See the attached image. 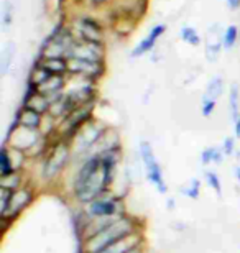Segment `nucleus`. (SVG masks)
I'll return each instance as SVG.
<instances>
[{"label":"nucleus","instance_id":"f257e3e1","mask_svg":"<svg viewBox=\"0 0 240 253\" xmlns=\"http://www.w3.org/2000/svg\"><path fill=\"white\" fill-rule=\"evenodd\" d=\"M132 234H135L134 222L127 219V217H119L114 222H110L109 225H105L104 229L88 237V240H86V253H99L112 244H115V242L125 239V237Z\"/></svg>","mask_w":240,"mask_h":253},{"label":"nucleus","instance_id":"f03ea898","mask_svg":"<svg viewBox=\"0 0 240 253\" xmlns=\"http://www.w3.org/2000/svg\"><path fill=\"white\" fill-rule=\"evenodd\" d=\"M76 43L73 30L68 25H58L40 48L38 58H68V54Z\"/></svg>","mask_w":240,"mask_h":253},{"label":"nucleus","instance_id":"7ed1b4c3","mask_svg":"<svg viewBox=\"0 0 240 253\" xmlns=\"http://www.w3.org/2000/svg\"><path fill=\"white\" fill-rule=\"evenodd\" d=\"M73 30L76 40L83 42H96L105 43V28L99 20L91 17V15H83V17L74 18V22L69 25Z\"/></svg>","mask_w":240,"mask_h":253},{"label":"nucleus","instance_id":"20e7f679","mask_svg":"<svg viewBox=\"0 0 240 253\" xmlns=\"http://www.w3.org/2000/svg\"><path fill=\"white\" fill-rule=\"evenodd\" d=\"M139 150H140L142 163H144V166H145L148 181H150V183L155 186V188L160 191L161 194H165L168 188H166L165 179H163L161 166H160V163H158L151 143H150V141H146V140H142L140 145H139Z\"/></svg>","mask_w":240,"mask_h":253},{"label":"nucleus","instance_id":"39448f33","mask_svg":"<svg viewBox=\"0 0 240 253\" xmlns=\"http://www.w3.org/2000/svg\"><path fill=\"white\" fill-rule=\"evenodd\" d=\"M105 43H96V42H83V40H76L71 51L68 54L69 58L74 59H86V61H100L105 63Z\"/></svg>","mask_w":240,"mask_h":253},{"label":"nucleus","instance_id":"423d86ee","mask_svg":"<svg viewBox=\"0 0 240 253\" xmlns=\"http://www.w3.org/2000/svg\"><path fill=\"white\" fill-rule=\"evenodd\" d=\"M69 74L71 78H84L89 81L100 79L105 73V63L100 61H86V59L69 58Z\"/></svg>","mask_w":240,"mask_h":253},{"label":"nucleus","instance_id":"0eeeda50","mask_svg":"<svg viewBox=\"0 0 240 253\" xmlns=\"http://www.w3.org/2000/svg\"><path fill=\"white\" fill-rule=\"evenodd\" d=\"M88 212L94 219H109V217H119L122 214V202L112 197H97L91 201Z\"/></svg>","mask_w":240,"mask_h":253},{"label":"nucleus","instance_id":"6e6552de","mask_svg":"<svg viewBox=\"0 0 240 253\" xmlns=\"http://www.w3.org/2000/svg\"><path fill=\"white\" fill-rule=\"evenodd\" d=\"M68 160H69V146L68 143H64V141H59V143L51 150L47 163H45V169H43L45 178L47 179L54 178V176L66 166Z\"/></svg>","mask_w":240,"mask_h":253},{"label":"nucleus","instance_id":"1a4fd4ad","mask_svg":"<svg viewBox=\"0 0 240 253\" xmlns=\"http://www.w3.org/2000/svg\"><path fill=\"white\" fill-rule=\"evenodd\" d=\"M104 133H105V128L97 125L96 122L84 124L83 128L79 130V133L76 135V148H78V151H81V153L89 151L97 141L102 138Z\"/></svg>","mask_w":240,"mask_h":253},{"label":"nucleus","instance_id":"9d476101","mask_svg":"<svg viewBox=\"0 0 240 253\" xmlns=\"http://www.w3.org/2000/svg\"><path fill=\"white\" fill-rule=\"evenodd\" d=\"M165 32H166V25L165 23L155 25V27H153L150 32H148L146 37L144 40H140V42L137 43L134 48H132L130 58L137 59V58L145 56V54H148V53H151L153 49H155V46H156L158 40H160L163 35H165Z\"/></svg>","mask_w":240,"mask_h":253},{"label":"nucleus","instance_id":"9b49d317","mask_svg":"<svg viewBox=\"0 0 240 253\" xmlns=\"http://www.w3.org/2000/svg\"><path fill=\"white\" fill-rule=\"evenodd\" d=\"M222 49H224L222 32L219 33V25H214V27L209 30L207 40H206V49H204L206 59H207L209 63H214L219 58V54H221Z\"/></svg>","mask_w":240,"mask_h":253},{"label":"nucleus","instance_id":"f8f14e48","mask_svg":"<svg viewBox=\"0 0 240 253\" xmlns=\"http://www.w3.org/2000/svg\"><path fill=\"white\" fill-rule=\"evenodd\" d=\"M15 120H17L20 126L32 128V130H38L40 126H42V122H43V114H40V112H37V110H33V109L27 107V105H23V107L18 110Z\"/></svg>","mask_w":240,"mask_h":253},{"label":"nucleus","instance_id":"ddd939ff","mask_svg":"<svg viewBox=\"0 0 240 253\" xmlns=\"http://www.w3.org/2000/svg\"><path fill=\"white\" fill-rule=\"evenodd\" d=\"M37 64L42 66L53 76H68L69 74V61L68 58H38Z\"/></svg>","mask_w":240,"mask_h":253},{"label":"nucleus","instance_id":"4468645a","mask_svg":"<svg viewBox=\"0 0 240 253\" xmlns=\"http://www.w3.org/2000/svg\"><path fill=\"white\" fill-rule=\"evenodd\" d=\"M30 202H32V192L30 191H13L8 211H7V214L3 215V219L10 215H17L23 207H27L30 204Z\"/></svg>","mask_w":240,"mask_h":253},{"label":"nucleus","instance_id":"2eb2a0df","mask_svg":"<svg viewBox=\"0 0 240 253\" xmlns=\"http://www.w3.org/2000/svg\"><path fill=\"white\" fill-rule=\"evenodd\" d=\"M139 244H140V237L137 234H132L129 237H125V239L112 244L110 247H107V249H104L99 253H129L132 250H135Z\"/></svg>","mask_w":240,"mask_h":253},{"label":"nucleus","instance_id":"dca6fc26","mask_svg":"<svg viewBox=\"0 0 240 253\" xmlns=\"http://www.w3.org/2000/svg\"><path fill=\"white\" fill-rule=\"evenodd\" d=\"M13 59H15V43L7 42L3 44L2 53H0V73L3 76L8 73L10 68H12Z\"/></svg>","mask_w":240,"mask_h":253},{"label":"nucleus","instance_id":"f3484780","mask_svg":"<svg viewBox=\"0 0 240 253\" xmlns=\"http://www.w3.org/2000/svg\"><path fill=\"white\" fill-rule=\"evenodd\" d=\"M222 92H224V79L221 76H216V78H212L209 81L202 99L204 100H217L222 95Z\"/></svg>","mask_w":240,"mask_h":253},{"label":"nucleus","instance_id":"a211bd4d","mask_svg":"<svg viewBox=\"0 0 240 253\" xmlns=\"http://www.w3.org/2000/svg\"><path fill=\"white\" fill-rule=\"evenodd\" d=\"M239 38H240V28L237 25H229V27L222 32L224 49H226V51H231V49L237 44Z\"/></svg>","mask_w":240,"mask_h":253},{"label":"nucleus","instance_id":"6ab92c4d","mask_svg":"<svg viewBox=\"0 0 240 253\" xmlns=\"http://www.w3.org/2000/svg\"><path fill=\"white\" fill-rule=\"evenodd\" d=\"M13 18H15V3H13V0H3L0 20H2V28L5 30V32H7V30L13 25Z\"/></svg>","mask_w":240,"mask_h":253},{"label":"nucleus","instance_id":"aec40b11","mask_svg":"<svg viewBox=\"0 0 240 253\" xmlns=\"http://www.w3.org/2000/svg\"><path fill=\"white\" fill-rule=\"evenodd\" d=\"M229 109H231V119L234 122L240 115V90L237 84H232L229 90Z\"/></svg>","mask_w":240,"mask_h":253},{"label":"nucleus","instance_id":"412c9836","mask_svg":"<svg viewBox=\"0 0 240 253\" xmlns=\"http://www.w3.org/2000/svg\"><path fill=\"white\" fill-rule=\"evenodd\" d=\"M180 38H181V42H185L186 44H190V46H199L202 42L197 33V30L194 27H190V25H185V27L181 28Z\"/></svg>","mask_w":240,"mask_h":253},{"label":"nucleus","instance_id":"4be33fe9","mask_svg":"<svg viewBox=\"0 0 240 253\" xmlns=\"http://www.w3.org/2000/svg\"><path fill=\"white\" fill-rule=\"evenodd\" d=\"M12 173H15V165H13V160L10 158L7 146L3 145L2 150H0V174L7 176Z\"/></svg>","mask_w":240,"mask_h":253},{"label":"nucleus","instance_id":"5701e85b","mask_svg":"<svg viewBox=\"0 0 240 253\" xmlns=\"http://www.w3.org/2000/svg\"><path fill=\"white\" fill-rule=\"evenodd\" d=\"M224 156V151L217 146H211V148H204L201 153V161L202 165H209V163H221Z\"/></svg>","mask_w":240,"mask_h":253},{"label":"nucleus","instance_id":"b1692460","mask_svg":"<svg viewBox=\"0 0 240 253\" xmlns=\"http://www.w3.org/2000/svg\"><path fill=\"white\" fill-rule=\"evenodd\" d=\"M12 194H13V191L0 188V214H2V217L7 214L10 201H12Z\"/></svg>","mask_w":240,"mask_h":253},{"label":"nucleus","instance_id":"393cba45","mask_svg":"<svg viewBox=\"0 0 240 253\" xmlns=\"http://www.w3.org/2000/svg\"><path fill=\"white\" fill-rule=\"evenodd\" d=\"M206 179H207V184L211 186V188L216 191L219 196H221L222 186H221V179H219V176L214 173V171H207V173H206Z\"/></svg>","mask_w":240,"mask_h":253},{"label":"nucleus","instance_id":"a878e982","mask_svg":"<svg viewBox=\"0 0 240 253\" xmlns=\"http://www.w3.org/2000/svg\"><path fill=\"white\" fill-rule=\"evenodd\" d=\"M183 194L188 196V197H191V199H197V196H199V181L192 179L190 186L183 188Z\"/></svg>","mask_w":240,"mask_h":253},{"label":"nucleus","instance_id":"bb28decb","mask_svg":"<svg viewBox=\"0 0 240 253\" xmlns=\"http://www.w3.org/2000/svg\"><path fill=\"white\" fill-rule=\"evenodd\" d=\"M217 105V100H201V112L204 117H211V114L214 112V109H216Z\"/></svg>","mask_w":240,"mask_h":253},{"label":"nucleus","instance_id":"cd10ccee","mask_svg":"<svg viewBox=\"0 0 240 253\" xmlns=\"http://www.w3.org/2000/svg\"><path fill=\"white\" fill-rule=\"evenodd\" d=\"M234 150H236V140L229 136V138L224 140L222 151H224V155H226V156H231V155H234Z\"/></svg>","mask_w":240,"mask_h":253},{"label":"nucleus","instance_id":"c85d7f7f","mask_svg":"<svg viewBox=\"0 0 240 253\" xmlns=\"http://www.w3.org/2000/svg\"><path fill=\"white\" fill-rule=\"evenodd\" d=\"M226 3L232 12H236V10L240 8V0H226Z\"/></svg>","mask_w":240,"mask_h":253},{"label":"nucleus","instance_id":"c756f323","mask_svg":"<svg viewBox=\"0 0 240 253\" xmlns=\"http://www.w3.org/2000/svg\"><path fill=\"white\" fill-rule=\"evenodd\" d=\"M234 133H236L237 138H240V115L234 120Z\"/></svg>","mask_w":240,"mask_h":253},{"label":"nucleus","instance_id":"7c9ffc66","mask_svg":"<svg viewBox=\"0 0 240 253\" xmlns=\"http://www.w3.org/2000/svg\"><path fill=\"white\" fill-rule=\"evenodd\" d=\"M109 0H91V5L96 8V7H102V5H105Z\"/></svg>","mask_w":240,"mask_h":253},{"label":"nucleus","instance_id":"2f4dec72","mask_svg":"<svg viewBox=\"0 0 240 253\" xmlns=\"http://www.w3.org/2000/svg\"><path fill=\"white\" fill-rule=\"evenodd\" d=\"M173 207H175V201L170 199V201H168V209H173Z\"/></svg>","mask_w":240,"mask_h":253},{"label":"nucleus","instance_id":"473e14b6","mask_svg":"<svg viewBox=\"0 0 240 253\" xmlns=\"http://www.w3.org/2000/svg\"><path fill=\"white\" fill-rule=\"evenodd\" d=\"M236 176H237V179L240 181V166H236Z\"/></svg>","mask_w":240,"mask_h":253},{"label":"nucleus","instance_id":"72a5a7b5","mask_svg":"<svg viewBox=\"0 0 240 253\" xmlns=\"http://www.w3.org/2000/svg\"><path fill=\"white\" fill-rule=\"evenodd\" d=\"M129 253H142V252L139 250V247H137V249H135V250H132V252H129Z\"/></svg>","mask_w":240,"mask_h":253}]
</instances>
